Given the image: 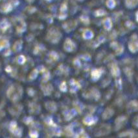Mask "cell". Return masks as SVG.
I'll return each instance as SVG.
<instances>
[{
  "label": "cell",
  "instance_id": "obj_1",
  "mask_svg": "<svg viewBox=\"0 0 138 138\" xmlns=\"http://www.w3.org/2000/svg\"><path fill=\"white\" fill-rule=\"evenodd\" d=\"M128 48L133 53H136L138 51V38L136 35H133L132 36L131 40L128 43Z\"/></svg>",
  "mask_w": 138,
  "mask_h": 138
},
{
  "label": "cell",
  "instance_id": "obj_2",
  "mask_svg": "<svg viewBox=\"0 0 138 138\" xmlns=\"http://www.w3.org/2000/svg\"><path fill=\"white\" fill-rule=\"evenodd\" d=\"M75 48V45L74 43L70 39H67L65 44H64V48L65 50L68 52H72L73 50H74Z\"/></svg>",
  "mask_w": 138,
  "mask_h": 138
},
{
  "label": "cell",
  "instance_id": "obj_3",
  "mask_svg": "<svg viewBox=\"0 0 138 138\" xmlns=\"http://www.w3.org/2000/svg\"><path fill=\"white\" fill-rule=\"evenodd\" d=\"M125 2L128 8H134L138 5V0H125Z\"/></svg>",
  "mask_w": 138,
  "mask_h": 138
},
{
  "label": "cell",
  "instance_id": "obj_4",
  "mask_svg": "<svg viewBox=\"0 0 138 138\" xmlns=\"http://www.w3.org/2000/svg\"><path fill=\"white\" fill-rule=\"evenodd\" d=\"M103 25L104 27L106 29L110 30L111 28V26H112V23H111V21L110 20V18H107L103 21Z\"/></svg>",
  "mask_w": 138,
  "mask_h": 138
},
{
  "label": "cell",
  "instance_id": "obj_5",
  "mask_svg": "<svg viewBox=\"0 0 138 138\" xmlns=\"http://www.w3.org/2000/svg\"><path fill=\"white\" fill-rule=\"evenodd\" d=\"M93 37V33L89 29H86L83 33V37L86 39H90Z\"/></svg>",
  "mask_w": 138,
  "mask_h": 138
},
{
  "label": "cell",
  "instance_id": "obj_6",
  "mask_svg": "<svg viewBox=\"0 0 138 138\" xmlns=\"http://www.w3.org/2000/svg\"><path fill=\"white\" fill-rule=\"evenodd\" d=\"M115 0H108L106 1V5L110 9H113L115 6Z\"/></svg>",
  "mask_w": 138,
  "mask_h": 138
},
{
  "label": "cell",
  "instance_id": "obj_7",
  "mask_svg": "<svg viewBox=\"0 0 138 138\" xmlns=\"http://www.w3.org/2000/svg\"><path fill=\"white\" fill-rule=\"evenodd\" d=\"M100 75H101V73H100V70H95L92 72V76L95 78H98Z\"/></svg>",
  "mask_w": 138,
  "mask_h": 138
},
{
  "label": "cell",
  "instance_id": "obj_8",
  "mask_svg": "<svg viewBox=\"0 0 138 138\" xmlns=\"http://www.w3.org/2000/svg\"><path fill=\"white\" fill-rule=\"evenodd\" d=\"M95 14L97 16H102V15L106 14V12L103 10H98L96 11Z\"/></svg>",
  "mask_w": 138,
  "mask_h": 138
},
{
  "label": "cell",
  "instance_id": "obj_9",
  "mask_svg": "<svg viewBox=\"0 0 138 138\" xmlns=\"http://www.w3.org/2000/svg\"><path fill=\"white\" fill-rule=\"evenodd\" d=\"M136 20H137V21L138 22V11L136 13Z\"/></svg>",
  "mask_w": 138,
  "mask_h": 138
}]
</instances>
